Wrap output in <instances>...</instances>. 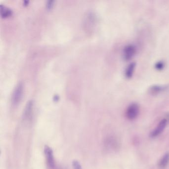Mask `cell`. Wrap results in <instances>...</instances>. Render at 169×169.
<instances>
[{
    "label": "cell",
    "instance_id": "5",
    "mask_svg": "<svg viewBox=\"0 0 169 169\" xmlns=\"http://www.w3.org/2000/svg\"><path fill=\"white\" fill-rule=\"evenodd\" d=\"M167 122L168 120L166 119H162L159 123L157 127H156V128L151 132L150 133V137L152 138H155L159 136L164 131L166 125H167Z\"/></svg>",
    "mask_w": 169,
    "mask_h": 169
},
{
    "label": "cell",
    "instance_id": "13",
    "mask_svg": "<svg viewBox=\"0 0 169 169\" xmlns=\"http://www.w3.org/2000/svg\"><path fill=\"white\" fill-rule=\"evenodd\" d=\"M156 68L158 70H162L164 68V63H163L162 62L158 63L156 65Z\"/></svg>",
    "mask_w": 169,
    "mask_h": 169
},
{
    "label": "cell",
    "instance_id": "12",
    "mask_svg": "<svg viewBox=\"0 0 169 169\" xmlns=\"http://www.w3.org/2000/svg\"><path fill=\"white\" fill-rule=\"evenodd\" d=\"M73 169H82L80 163L77 160H74L73 162Z\"/></svg>",
    "mask_w": 169,
    "mask_h": 169
},
{
    "label": "cell",
    "instance_id": "3",
    "mask_svg": "<svg viewBox=\"0 0 169 169\" xmlns=\"http://www.w3.org/2000/svg\"><path fill=\"white\" fill-rule=\"evenodd\" d=\"M44 154L48 169H55L56 164L52 149L48 146H45L44 147Z\"/></svg>",
    "mask_w": 169,
    "mask_h": 169
},
{
    "label": "cell",
    "instance_id": "9",
    "mask_svg": "<svg viewBox=\"0 0 169 169\" xmlns=\"http://www.w3.org/2000/svg\"><path fill=\"white\" fill-rule=\"evenodd\" d=\"M135 63H132L130 65H128L126 71H125V75L126 77L130 79L132 77L133 74L134 72V69L135 68Z\"/></svg>",
    "mask_w": 169,
    "mask_h": 169
},
{
    "label": "cell",
    "instance_id": "14",
    "mask_svg": "<svg viewBox=\"0 0 169 169\" xmlns=\"http://www.w3.org/2000/svg\"><path fill=\"white\" fill-rule=\"evenodd\" d=\"M53 1H49V2L48 3V4H47L48 7V8H51V7H52V5H53Z\"/></svg>",
    "mask_w": 169,
    "mask_h": 169
},
{
    "label": "cell",
    "instance_id": "8",
    "mask_svg": "<svg viewBox=\"0 0 169 169\" xmlns=\"http://www.w3.org/2000/svg\"><path fill=\"white\" fill-rule=\"evenodd\" d=\"M169 164V152L166 153L162 157L160 161H159V167L161 169H164L167 167Z\"/></svg>",
    "mask_w": 169,
    "mask_h": 169
},
{
    "label": "cell",
    "instance_id": "1",
    "mask_svg": "<svg viewBox=\"0 0 169 169\" xmlns=\"http://www.w3.org/2000/svg\"><path fill=\"white\" fill-rule=\"evenodd\" d=\"M140 109L138 105L136 103H133L127 108L125 111V117L130 121L136 119L139 115Z\"/></svg>",
    "mask_w": 169,
    "mask_h": 169
},
{
    "label": "cell",
    "instance_id": "7",
    "mask_svg": "<svg viewBox=\"0 0 169 169\" xmlns=\"http://www.w3.org/2000/svg\"><path fill=\"white\" fill-rule=\"evenodd\" d=\"M33 102L32 101H29L23 111V118L24 120H29L31 118V116L33 113Z\"/></svg>",
    "mask_w": 169,
    "mask_h": 169
},
{
    "label": "cell",
    "instance_id": "6",
    "mask_svg": "<svg viewBox=\"0 0 169 169\" xmlns=\"http://www.w3.org/2000/svg\"><path fill=\"white\" fill-rule=\"evenodd\" d=\"M136 48L132 45H129L125 47L123 50L124 59L128 60L131 59L136 53Z\"/></svg>",
    "mask_w": 169,
    "mask_h": 169
},
{
    "label": "cell",
    "instance_id": "2",
    "mask_svg": "<svg viewBox=\"0 0 169 169\" xmlns=\"http://www.w3.org/2000/svg\"><path fill=\"white\" fill-rule=\"evenodd\" d=\"M23 93V86L21 82L18 83L15 86L12 92V104L17 105L21 101Z\"/></svg>",
    "mask_w": 169,
    "mask_h": 169
},
{
    "label": "cell",
    "instance_id": "4",
    "mask_svg": "<svg viewBox=\"0 0 169 169\" xmlns=\"http://www.w3.org/2000/svg\"><path fill=\"white\" fill-rule=\"evenodd\" d=\"M104 145L106 149L109 151H114L118 149L119 144L116 138L111 136L106 138L105 140Z\"/></svg>",
    "mask_w": 169,
    "mask_h": 169
},
{
    "label": "cell",
    "instance_id": "11",
    "mask_svg": "<svg viewBox=\"0 0 169 169\" xmlns=\"http://www.w3.org/2000/svg\"><path fill=\"white\" fill-rule=\"evenodd\" d=\"M166 87H162V86H155L151 88L150 91L152 92L153 94H157L158 92H161L164 90V89Z\"/></svg>",
    "mask_w": 169,
    "mask_h": 169
},
{
    "label": "cell",
    "instance_id": "10",
    "mask_svg": "<svg viewBox=\"0 0 169 169\" xmlns=\"http://www.w3.org/2000/svg\"><path fill=\"white\" fill-rule=\"evenodd\" d=\"M12 11L9 8L1 5V13L2 17H7L11 15Z\"/></svg>",
    "mask_w": 169,
    "mask_h": 169
}]
</instances>
